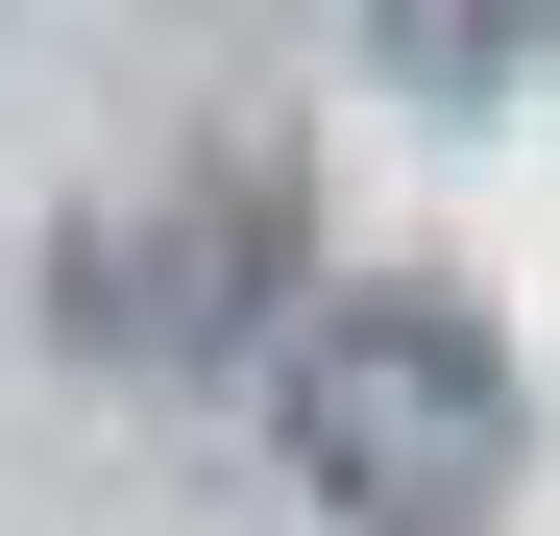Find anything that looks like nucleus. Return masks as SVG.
Here are the masks:
<instances>
[{
  "label": "nucleus",
  "instance_id": "f257e3e1",
  "mask_svg": "<svg viewBox=\"0 0 560 536\" xmlns=\"http://www.w3.org/2000/svg\"><path fill=\"white\" fill-rule=\"evenodd\" d=\"M268 415H293V488H341L365 536H439V512H488L512 488V341L463 317V293H317L293 317V366H268Z\"/></svg>",
  "mask_w": 560,
  "mask_h": 536
}]
</instances>
